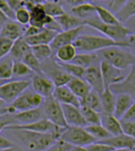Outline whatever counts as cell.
Instances as JSON below:
<instances>
[{
	"instance_id": "cell-31",
	"label": "cell",
	"mask_w": 135,
	"mask_h": 151,
	"mask_svg": "<svg viewBox=\"0 0 135 151\" xmlns=\"http://www.w3.org/2000/svg\"><path fill=\"white\" fill-rule=\"evenodd\" d=\"M113 14L121 24L128 21L129 18L133 17L135 14V0H129Z\"/></svg>"
},
{
	"instance_id": "cell-57",
	"label": "cell",
	"mask_w": 135,
	"mask_h": 151,
	"mask_svg": "<svg viewBox=\"0 0 135 151\" xmlns=\"http://www.w3.org/2000/svg\"><path fill=\"white\" fill-rule=\"evenodd\" d=\"M111 151H129V150H128V149H114V148H113Z\"/></svg>"
},
{
	"instance_id": "cell-50",
	"label": "cell",
	"mask_w": 135,
	"mask_h": 151,
	"mask_svg": "<svg viewBox=\"0 0 135 151\" xmlns=\"http://www.w3.org/2000/svg\"><path fill=\"white\" fill-rule=\"evenodd\" d=\"M14 147V143L5 136L0 135V151H4Z\"/></svg>"
},
{
	"instance_id": "cell-60",
	"label": "cell",
	"mask_w": 135,
	"mask_h": 151,
	"mask_svg": "<svg viewBox=\"0 0 135 151\" xmlns=\"http://www.w3.org/2000/svg\"><path fill=\"white\" fill-rule=\"evenodd\" d=\"M50 1H56V0H50Z\"/></svg>"
},
{
	"instance_id": "cell-40",
	"label": "cell",
	"mask_w": 135,
	"mask_h": 151,
	"mask_svg": "<svg viewBox=\"0 0 135 151\" xmlns=\"http://www.w3.org/2000/svg\"><path fill=\"white\" fill-rule=\"evenodd\" d=\"M58 63L60 65V67H62L68 75H70L72 78H78L83 79V75H84V71H85L84 68H82L80 66L76 65L74 63H60V61H58Z\"/></svg>"
},
{
	"instance_id": "cell-29",
	"label": "cell",
	"mask_w": 135,
	"mask_h": 151,
	"mask_svg": "<svg viewBox=\"0 0 135 151\" xmlns=\"http://www.w3.org/2000/svg\"><path fill=\"white\" fill-rule=\"evenodd\" d=\"M102 112L113 114L115 104V94L111 92L109 88H105L103 92L99 93Z\"/></svg>"
},
{
	"instance_id": "cell-8",
	"label": "cell",
	"mask_w": 135,
	"mask_h": 151,
	"mask_svg": "<svg viewBox=\"0 0 135 151\" xmlns=\"http://www.w3.org/2000/svg\"><path fill=\"white\" fill-rule=\"evenodd\" d=\"M29 87L30 80L29 79L8 80L0 85V100L4 104H11Z\"/></svg>"
},
{
	"instance_id": "cell-12",
	"label": "cell",
	"mask_w": 135,
	"mask_h": 151,
	"mask_svg": "<svg viewBox=\"0 0 135 151\" xmlns=\"http://www.w3.org/2000/svg\"><path fill=\"white\" fill-rule=\"evenodd\" d=\"M99 69L101 72L102 79H103L105 88H109L111 85L115 84L121 81L127 74H124L123 72L125 70H120L115 68L114 66L111 65L110 63L106 61L101 60L99 63Z\"/></svg>"
},
{
	"instance_id": "cell-37",
	"label": "cell",
	"mask_w": 135,
	"mask_h": 151,
	"mask_svg": "<svg viewBox=\"0 0 135 151\" xmlns=\"http://www.w3.org/2000/svg\"><path fill=\"white\" fill-rule=\"evenodd\" d=\"M42 7H43L46 15L52 18H56L65 13L63 8L56 1H45L42 4Z\"/></svg>"
},
{
	"instance_id": "cell-42",
	"label": "cell",
	"mask_w": 135,
	"mask_h": 151,
	"mask_svg": "<svg viewBox=\"0 0 135 151\" xmlns=\"http://www.w3.org/2000/svg\"><path fill=\"white\" fill-rule=\"evenodd\" d=\"M14 21H16L18 24H20L21 26H29L30 21V13L29 11L25 7L21 9H18L15 11L14 14Z\"/></svg>"
},
{
	"instance_id": "cell-39",
	"label": "cell",
	"mask_w": 135,
	"mask_h": 151,
	"mask_svg": "<svg viewBox=\"0 0 135 151\" xmlns=\"http://www.w3.org/2000/svg\"><path fill=\"white\" fill-rule=\"evenodd\" d=\"M80 110L85 122L87 123V126L100 124V112H97L94 110H92V109L83 106L80 107Z\"/></svg>"
},
{
	"instance_id": "cell-5",
	"label": "cell",
	"mask_w": 135,
	"mask_h": 151,
	"mask_svg": "<svg viewBox=\"0 0 135 151\" xmlns=\"http://www.w3.org/2000/svg\"><path fill=\"white\" fill-rule=\"evenodd\" d=\"M84 26H89L90 27L98 30L102 34H104L105 37L119 42H126V38L133 33L129 28L126 27L124 25H107V24H103L99 21L97 16L91 17L90 19L84 20Z\"/></svg>"
},
{
	"instance_id": "cell-47",
	"label": "cell",
	"mask_w": 135,
	"mask_h": 151,
	"mask_svg": "<svg viewBox=\"0 0 135 151\" xmlns=\"http://www.w3.org/2000/svg\"><path fill=\"white\" fill-rule=\"evenodd\" d=\"M85 147L87 151H111L113 149L111 146L101 143V142H95V143L88 145Z\"/></svg>"
},
{
	"instance_id": "cell-35",
	"label": "cell",
	"mask_w": 135,
	"mask_h": 151,
	"mask_svg": "<svg viewBox=\"0 0 135 151\" xmlns=\"http://www.w3.org/2000/svg\"><path fill=\"white\" fill-rule=\"evenodd\" d=\"M31 53L35 56V58L41 63L53 56V52L51 50L49 45H39L31 46Z\"/></svg>"
},
{
	"instance_id": "cell-58",
	"label": "cell",
	"mask_w": 135,
	"mask_h": 151,
	"mask_svg": "<svg viewBox=\"0 0 135 151\" xmlns=\"http://www.w3.org/2000/svg\"><path fill=\"white\" fill-rule=\"evenodd\" d=\"M4 107V103L1 101V100H0V111H1L2 110V108Z\"/></svg>"
},
{
	"instance_id": "cell-43",
	"label": "cell",
	"mask_w": 135,
	"mask_h": 151,
	"mask_svg": "<svg viewBox=\"0 0 135 151\" xmlns=\"http://www.w3.org/2000/svg\"><path fill=\"white\" fill-rule=\"evenodd\" d=\"M12 45H13L12 41L0 36V60L4 58V57L10 55Z\"/></svg>"
},
{
	"instance_id": "cell-23",
	"label": "cell",
	"mask_w": 135,
	"mask_h": 151,
	"mask_svg": "<svg viewBox=\"0 0 135 151\" xmlns=\"http://www.w3.org/2000/svg\"><path fill=\"white\" fill-rule=\"evenodd\" d=\"M54 19L56 20V22L59 24V26L60 27L62 31L74 29V28H77L78 27L84 26V21H83L82 19L73 15V14L66 13V12Z\"/></svg>"
},
{
	"instance_id": "cell-11",
	"label": "cell",
	"mask_w": 135,
	"mask_h": 151,
	"mask_svg": "<svg viewBox=\"0 0 135 151\" xmlns=\"http://www.w3.org/2000/svg\"><path fill=\"white\" fill-rule=\"evenodd\" d=\"M111 92L116 94H129L135 97V70L134 66L129 69L126 77L121 81L111 85Z\"/></svg>"
},
{
	"instance_id": "cell-36",
	"label": "cell",
	"mask_w": 135,
	"mask_h": 151,
	"mask_svg": "<svg viewBox=\"0 0 135 151\" xmlns=\"http://www.w3.org/2000/svg\"><path fill=\"white\" fill-rule=\"evenodd\" d=\"M85 129L96 142H101L111 136L109 132L107 131L100 124L87 126V127H85Z\"/></svg>"
},
{
	"instance_id": "cell-30",
	"label": "cell",
	"mask_w": 135,
	"mask_h": 151,
	"mask_svg": "<svg viewBox=\"0 0 135 151\" xmlns=\"http://www.w3.org/2000/svg\"><path fill=\"white\" fill-rule=\"evenodd\" d=\"M55 59L56 60L60 61V63H70L74 59V57L77 55V50L72 45H66L63 46H60L56 50L55 52Z\"/></svg>"
},
{
	"instance_id": "cell-53",
	"label": "cell",
	"mask_w": 135,
	"mask_h": 151,
	"mask_svg": "<svg viewBox=\"0 0 135 151\" xmlns=\"http://www.w3.org/2000/svg\"><path fill=\"white\" fill-rule=\"evenodd\" d=\"M6 1L14 12L17 11L18 9L25 7V3L23 0H6Z\"/></svg>"
},
{
	"instance_id": "cell-61",
	"label": "cell",
	"mask_w": 135,
	"mask_h": 151,
	"mask_svg": "<svg viewBox=\"0 0 135 151\" xmlns=\"http://www.w3.org/2000/svg\"><path fill=\"white\" fill-rule=\"evenodd\" d=\"M129 151H134V149H132V150H129Z\"/></svg>"
},
{
	"instance_id": "cell-38",
	"label": "cell",
	"mask_w": 135,
	"mask_h": 151,
	"mask_svg": "<svg viewBox=\"0 0 135 151\" xmlns=\"http://www.w3.org/2000/svg\"><path fill=\"white\" fill-rule=\"evenodd\" d=\"M34 73L22 60H13L12 64V78L31 77Z\"/></svg>"
},
{
	"instance_id": "cell-34",
	"label": "cell",
	"mask_w": 135,
	"mask_h": 151,
	"mask_svg": "<svg viewBox=\"0 0 135 151\" xmlns=\"http://www.w3.org/2000/svg\"><path fill=\"white\" fill-rule=\"evenodd\" d=\"M12 64L13 60L10 55L0 60V79L11 80L12 78Z\"/></svg>"
},
{
	"instance_id": "cell-59",
	"label": "cell",
	"mask_w": 135,
	"mask_h": 151,
	"mask_svg": "<svg viewBox=\"0 0 135 151\" xmlns=\"http://www.w3.org/2000/svg\"><path fill=\"white\" fill-rule=\"evenodd\" d=\"M6 81H8V80H2V79H0V85L3 84V83H5Z\"/></svg>"
},
{
	"instance_id": "cell-32",
	"label": "cell",
	"mask_w": 135,
	"mask_h": 151,
	"mask_svg": "<svg viewBox=\"0 0 135 151\" xmlns=\"http://www.w3.org/2000/svg\"><path fill=\"white\" fill-rule=\"evenodd\" d=\"M95 7L96 14L100 22L103 24H107V25H123L116 19L115 15L110 9H107L104 7L99 6V5H95Z\"/></svg>"
},
{
	"instance_id": "cell-1",
	"label": "cell",
	"mask_w": 135,
	"mask_h": 151,
	"mask_svg": "<svg viewBox=\"0 0 135 151\" xmlns=\"http://www.w3.org/2000/svg\"><path fill=\"white\" fill-rule=\"evenodd\" d=\"M10 130L11 133L15 136L22 145H24L29 151H45L50 145H52L58 137L49 133H38V132L24 130V129H4Z\"/></svg>"
},
{
	"instance_id": "cell-10",
	"label": "cell",
	"mask_w": 135,
	"mask_h": 151,
	"mask_svg": "<svg viewBox=\"0 0 135 151\" xmlns=\"http://www.w3.org/2000/svg\"><path fill=\"white\" fill-rule=\"evenodd\" d=\"M30 86L34 91L45 99L52 96L55 86L52 81L45 77L44 74H33L31 76Z\"/></svg>"
},
{
	"instance_id": "cell-16",
	"label": "cell",
	"mask_w": 135,
	"mask_h": 151,
	"mask_svg": "<svg viewBox=\"0 0 135 151\" xmlns=\"http://www.w3.org/2000/svg\"><path fill=\"white\" fill-rule=\"evenodd\" d=\"M107 145L114 149H128L132 150L135 148V138L125 134H119L114 136H110L107 139L101 141Z\"/></svg>"
},
{
	"instance_id": "cell-22",
	"label": "cell",
	"mask_w": 135,
	"mask_h": 151,
	"mask_svg": "<svg viewBox=\"0 0 135 151\" xmlns=\"http://www.w3.org/2000/svg\"><path fill=\"white\" fill-rule=\"evenodd\" d=\"M100 125L109 132L111 136L122 134L120 120L113 114L100 112Z\"/></svg>"
},
{
	"instance_id": "cell-45",
	"label": "cell",
	"mask_w": 135,
	"mask_h": 151,
	"mask_svg": "<svg viewBox=\"0 0 135 151\" xmlns=\"http://www.w3.org/2000/svg\"><path fill=\"white\" fill-rule=\"evenodd\" d=\"M73 145L64 143L62 140H57L55 143L50 145L47 149H45V151H70L71 147Z\"/></svg>"
},
{
	"instance_id": "cell-56",
	"label": "cell",
	"mask_w": 135,
	"mask_h": 151,
	"mask_svg": "<svg viewBox=\"0 0 135 151\" xmlns=\"http://www.w3.org/2000/svg\"><path fill=\"white\" fill-rule=\"evenodd\" d=\"M70 151H87L85 146H72Z\"/></svg>"
},
{
	"instance_id": "cell-51",
	"label": "cell",
	"mask_w": 135,
	"mask_h": 151,
	"mask_svg": "<svg viewBox=\"0 0 135 151\" xmlns=\"http://www.w3.org/2000/svg\"><path fill=\"white\" fill-rule=\"evenodd\" d=\"M43 29H41V28H38L36 27H33V26H27L25 29V32H24V35L23 37L24 38H27V37H31V36H34L36 34H38L39 32H41Z\"/></svg>"
},
{
	"instance_id": "cell-33",
	"label": "cell",
	"mask_w": 135,
	"mask_h": 151,
	"mask_svg": "<svg viewBox=\"0 0 135 151\" xmlns=\"http://www.w3.org/2000/svg\"><path fill=\"white\" fill-rule=\"evenodd\" d=\"M71 12L73 15L82 19L83 21L90 19L93 13H96V7L92 3H85L80 6L73 7L71 9Z\"/></svg>"
},
{
	"instance_id": "cell-2",
	"label": "cell",
	"mask_w": 135,
	"mask_h": 151,
	"mask_svg": "<svg viewBox=\"0 0 135 151\" xmlns=\"http://www.w3.org/2000/svg\"><path fill=\"white\" fill-rule=\"evenodd\" d=\"M73 45L78 53H96V52L111 46L129 47L126 42H119L103 36L82 34L75 40Z\"/></svg>"
},
{
	"instance_id": "cell-21",
	"label": "cell",
	"mask_w": 135,
	"mask_h": 151,
	"mask_svg": "<svg viewBox=\"0 0 135 151\" xmlns=\"http://www.w3.org/2000/svg\"><path fill=\"white\" fill-rule=\"evenodd\" d=\"M135 104L134 97L129 94H116L115 96V104L113 115L117 119H120L124 113Z\"/></svg>"
},
{
	"instance_id": "cell-41",
	"label": "cell",
	"mask_w": 135,
	"mask_h": 151,
	"mask_svg": "<svg viewBox=\"0 0 135 151\" xmlns=\"http://www.w3.org/2000/svg\"><path fill=\"white\" fill-rule=\"evenodd\" d=\"M22 61L26 65L29 66V69L34 74H42V72H41V63L35 58V56L31 53V51L24 57V59L22 60Z\"/></svg>"
},
{
	"instance_id": "cell-54",
	"label": "cell",
	"mask_w": 135,
	"mask_h": 151,
	"mask_svg": "<svg viewBox=\"0 0 135 151\" xmlns=\"http://www.w3.org/2000/svg\"><path fill=\"white\" fill-rule=\"evenodd\" d=\"M64 2L73 8V7L80 6V5L85 4V3H91V0H64Z\"/></svg>"
},
{
	"instance_id": "cell-18",
	"label": "cell",
	"mask_w": 135,
	"mask_h": 151,
	"mask_svg": "<svg viewBox=\"0 0 135 151\" xmlns=\"http://www.w3.org/2000/svg\"><path fill=\"white\" fill-rule=\"evenodd\" d=\"M11 117L13 119V122H14L13 125H26L43 119L44 113L41 106L40 108L37 109H32V110H29V111L16 112L14 114H12Z\"/></svg>"
},
{
	"instance_id": "cell-19",
	"label": "cell",
	"mask_w": 135,
	"mask_h": 151,
	"mask_svg": "<svg viewBox=\"0 0 135 151\" xmlns=\"http://www.w3.org/2000/svg\"><path fill=\"white\" fill-rule=\"evenodd\" d=\"M26 28L14 20H8L0 28V36L12 42L23 37Z\"/></svg>"
},
{
	"instance_id": "cell-25",
	"label": "cell",
	"mask_w": 135,
	"mask_h": 151,
	"mask_svg": "<svg viewBox=\"0 0 135 151\" xmlns=\"http://www.w3.org/2000/svg\"><path fill=\"white\" fill-rule=\"evenodd\" d=\"M31 51V46L26 42L24 37L13 42L12 47L10 52V56L13 60H22L24 57Z\"/></svg>"
},
{
	"instance_id": "cell-14",
	"label": "cell",
	"mask_w": 135,
	"mask_h": 151,
	"mask_svg": "<svg viewBox=\"0 0 135 151\" xmlns=\"http://www.w3.org/2000/svg\"><path fill=\"white\" fill-rule=\"evenodd\" d=\"M83 79L87 82V84L91 87L93 91L97 93H101L105 89L103 79H102L101 72L99 69V64L92 65L90 67L85 68Z\"/></svg>"
},
{
	"instance_id": "cell-3",
	"label": "cell",
	"mask_w": 135,
	"mask_h": 151,
	"mask_svg": "<svg viewBox=\"0 0 135 151\" xmlns=\"http://www.w3.org/2000/svg\"><path fill=\"white\" fill-rule=\"evenodd\" d=\"M100 61L103 60L120 70L130 69L134 66L135 56L133 52L120 46H111L96 52Z\"/></svg>"
},
{
	"instance_id": "cell-28",
	"label": "cell",
	"mask_w": 135,
	"mask_h": 151,
	"mask_svg": "<svg viewBox=\"0 0 135 151\" xmlns=\"http://www.w3.org/2000/svg\"><path fill=\"white\" fill-rule=\"evenodd\" d=\"M87 107L89 109H92L97 112H102L101 103H100V97L99 93H97L95 91H90L85 96L80 99V107Z\"/></svg>"
},
{
	"instance_id": "cell-46",
	"label": "cell",
	"mask_w": 135,
	"mask_h": 151,
	"mask_svg": "<svg viewBox=\"0 0 135 151\" xmlns=\"http://www.w3.org/2000/svg\"><path fill=\"white\" fill-rule=\"evenodd\" d=\"M0 11L8 18V20H14L15 12L10 7L6 0H0Z\"/></svg>"
},
{
	"instance_id": "cell-52",
	"label": "cell",
	"mask_w": 135,
	"mask_h": 151,
	"mask_svg": "<svg viewBox=\"0 0 135 151\" xmlns=\"http://www.w3.org/2000/svg\"><path fill=\"white\" fill-rule=\"evenodd\" d=\"M129 0H111L110 1V4H109V7L110 9L113 11V12H115L116 11H118V9L123 6V5L128 2Z\"/></svg>"
},
{
	"instance_id": "cell-17",
	"label": "cell",
	"mask_w": 135,
	"mask_h": 151,
	"mask_svg": "<svg viewBox=\"0 0 135 151\" xmlns=\"http://www.w3.org/2000/svg\"><path fill=\"white\" fill-rule=\"evenodd\" d=\"M52 97L60 105H71L80 108V99L69 90L66 85L55 87Z\"/></svg>"
},
{
	"instance_id": "cell-48",
	"label": "cell",
	"mask_w": 135,
	"mask_h": 151,
	"mask_svg": "<svg viewBox=\"0 0 135 151\" xmlns=\"http://www.w3.org/2000/svg\"><path fill=\"white\" fill-rule=\"evenodd\" d=\"M14 122L11 115L10 114H0V132L4 130L5 127H7L10 125H13Z\"/></svg>"
},
{
	"instance_id": "cell-13",
	"label": "cell",
	"mask_w": 135,
	"mask_h": 151,
	"mask_svg": "<svg viewBox=\"0 0 135 151\" xmlns=\"http://www.w3.org/2000/svg\"><path fill=\"white\" fill-rule=\"evenodd\" d=\"M83 30H84V26H81L77 28H74V29L63 30L57 33V35L55 36L53 41L49 45L51 50H52V52H55L60 46L72 45L77 38L82 34Z\"/></svg>"
},
{
	"instance_id": "cell-55",
	"label": "cell",
	"mask_w": 135,
	"mask_h": 151,
	"mask_svg": "<svg viewBox=\"0 0 135 151\" xmlns=\"http://www.w3.org/2000/svg\"><path fill=\"white\" fill-rule=\"evenodd\" d=\"M8 21V18L4 15L3 14V12L0 11V28L2 27V26L4 25V24H5L6 22Z\"/></svg>"
},
{
	"instance_id": "cell-49",
	"label": "cell",
	"mask_w": 135,
	"mask_h": 151,
	"mask_svg": "<svg viewBox=\"0 0 135 151\" xmlns=\"http://www.w3.org/2000/svg\"><path fill=\"white\" fill-rule=\"evenodd\" d=\"M119 120L135 122V104H133L131 107L129 108V110L124 113L123 116Z\"/></svg>"
},
{
	"instance_id": "cell-24",
	"label": "cell",
	"mask_w": 135,
	"mask_h": 151,
	"mask_svg": "<svg viewBox=\"0 0 135 151\" xmlns=\"http://www.w3.org/2000/svg\"><path fill=\"white\" fill-rule=\"evenodd\" d=\"M56 35H57V32L47 29V28H44L38 34L31 37H27L25 38V40L30 46L39 45H50V42L53 41Z\"/></svg>"
},
{
	"instance_id": "cell-15",
	"label": "cell",
	"mask_w": 135,
	"mask_h": 151,
	"mask_svg": "<svg viewBox=\"0 0 135 151\" xmlns=\"http://www.w3.org/2000/svg\"><path fill=\"white\" fill-rule=\"evenodd\" d=\"M64 120L66 122L67 127H87V123L83 118L80 110L78 107L71 105H62Z\"/></svg>"
},
{
	"instance_id": "cell-7",
	"label": "cell",
	"mask_w": 135,
	"mask_h": 151,
	"mask_svg": "<svg viewBox=\"0 0 135 151\" xmlns=\"http://www.w3.org/2000/svg\"><path fill=\"white\" fill-rule=\"evenodd\" d=\"M59 139L73 146H87L88 145L96 142L88 133L85 127H65Z\"/></svg>"
},
{
	"instance_id": "cell-9",
	"label": "cell",
	"mask_w": 135,
	"mask_h": 151,
	"mask_svg": "<svg viewBox=\"0 0 135 151\" xmlns=\"http://www.w3.org/2000/svg\"><path fill=\"white\" fill-rule=\"evenodd\" d=\"M42 110H43L45 119L60 129L67 127L66 122L64 120L62 105L58 101H56L52 96L45 99L42 105Z\"/></svg>"
},
{
	"instance_id": "cell-44",
	"label": "cell",
	"mask_w": 135,
	"mask_h": 151,
	"mask_svg": "<svg viewBox=\"0 0 135 151\" xmlns=\"http://www.w3.org/2000/svg\"><path fill=\"white\" fill-rule=\"evenodd\" d=\"M120 125L123 134L135 138V122L120 120Z\"/></svg>"
},
{
	"instance_id": "cell-4",
	"label": "cell",
	"mask_w": 135,
	"mask_h": 151,
	"mask_svg": "<svg viewBox=\"0 0 135 151\" xmlns=\"http://www.w3.org/2000/svg\"><path fill=\"white\" fill-rule=\"evenodd\" d=\"M44 101L45 98L42 96L35 93L34 91H29V89H27L8 107H3L2 110L0 111V114L12 115L16 112L40 108L43 105Z\"/></svg>"
},
{
	"instance_id": "cell-6",
	"label": "cell",
	"mask_w": 135,
	"mask_h": 151,
	"mask_svg": "<svg viewBox=\"0 0 135 151\" xmlns=\"http://www.w3.org/2000/svg\"><path fill=\"white\" fill-rule=\"evenodd\" d=\"M41 72L52 81L55 87L65 86L72 78L52 57L41 63Z\"/></svg>"
},
{
	"instance_id": "cell-26",
	"label": "cell",
	"mask_w": 135,
	"mask_h": 151,
	"mask_svg": "<svg viewBox=\"0 0 135 151\" xmlns=\"http://www.w3.org/2000/svg\"><path fill=\"white\" fill-rule=\"evenodd\" d=\"M66 86L78 99L85 96L88 93L92 91L91 87L87 84L84 79L78 78H72L66 84Z\"/></svg>"
},
{
	"instance_id": "cell-27",
	"label": "cell",
	"mask_w": 135,
	"mask_h": 151,
	"mask_svg": "<svg viewBox=\"0 0 135 151\" xmlns=\"http://www.w3.org/2000/svg\"><path fill=\"white\" fill-rule=\"evenodd\" d=\"M70 63L85 69L92 65L99 64L100 60L97 53H77Z\"/></svg>"
},
{
	"instance_id": "cell-20",
	"label": "cell",
	"mask_w": 135,
	"mask_h": 151,
	"mask_svg": "<svg viewBox=\"0 0 135 151\" xmlns=\"http://www.w3.org/2000/svg\"><path fill=\"white\" fill-rule=\"evenodd\" d=\"M30 13V21L29 26H33L41 29H44L45 27L48 25L49 22L51 21L52 17L47 16L45 14L42 4H36L29 9Z\"/></svg>"
}]
</instances>
